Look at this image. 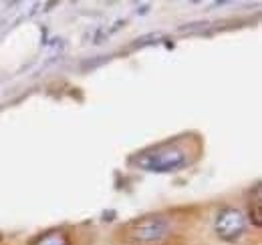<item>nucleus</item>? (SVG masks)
Segmentation results:
<instances>
[{
    "label": "nucleus",
    "mask_w": 262,
    "mask_h": 245,
    "mask_svg": "<svg viewBox=\"0 0 262 245\" xmlns=\"http://www.w3.org/2000/svg\"><path fill=\"white\" fill-rule=\"evenodd\" d=\"M190 163L188 151L178 143H165L154 149H147L133 159V165H137L143 171L149 173H171Z\"/></svg>",
    "instance_id": "f257e3e1"
},
{
    "label": "nucleus",
    "mask_w": 262,
    "mask_h": 245,
    "mask_svg": "<svg viewBox=\"0 0 262 245\" xmlns=\"http://www.w3.org/2000/svg\"><path fill=\"white\" fill-rule=\"evenodd\" d=\"M169 233V221L162 215H149L131 221L125 227V235L137 243H156Z\"/></svg>",
    "instance_id": "f03ea898"
},
{
    "label": "nucleus",
    "mask_w": 262,
    "mask_h": 245,
    "mask_svg": "<svg viewBox=\"0 0 262 245\" xmlns=\"http://www.w3.org/2000/svg\"><path fill=\"white\" fill-rule=\"evenodd\" d=\"M214 229L218 233L220 239L224 241H236L242 237L244 229H246V219L242 211L234 209V207H226L222 209L218 217H216V223H214Z\"/></svg>",
    "instance_id": "7ed1b4c3"
},
{
    "label": "nucleus",
    "mask_w": 262,
    "mask_h": 245,
    "mask_svg": "<svg viewBox=\"0 0 262 245\" xmlns=\"http://www.w3.org/2000/svg\"><path fill=\"white\" fill-rule=\"evenodd\" d=\"M34 245H71L69 243V237H67L63 231H51L47 235H40Z\"/></svg>",
    "instance_id": "20e7f679"
},
{
    "label": "nucleus",
    "mask_w": 262,
    "mask_h": 245,
    "mask_svg": "<svg viewBox=\"0 0 262 245\" xmlns=\"http://www.w3.org/2000/svg\"><path fill=\"white\" fill-rule=\"evenodd\" d=\"M252 219H254V223L256 225H260L262 223V215H260V187L256 185V189H254V211H252Z\"/></svg>",
    "instance_id": "39448f33"
}]
</instances>
